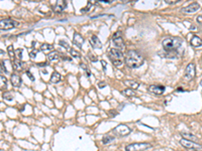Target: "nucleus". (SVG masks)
<instances>
[{"instance_id":"1","label":"nucleus","mask_w":202,"mask_h":151,"mask_svg":"<svg viewBox=\"0 0 202 151\" xmlns=\"http://www.w3.org/2000/svg\"><path fill=\"white\" fill-rule=\"evenodd\" d=\"M125 64L128 67L132 69H138L144 64V57L141 55L136 51H128L125 54V58H124Z\"/></svg>"},{"instance_id":"2","label":"nucleus","mask_w":202,"mask_h":151,"mask_svg":"<svg viewBox=\"0 0 202 151\" xmlns=\"http://www.w3.org/2000/svg\"><path fill=\"white\" fill-rule=\"evenodd\" d=\"M182 38L177 36H168L162 41V45L165 51H175L182 45Z\"/></svg>"},{"instance_id":"3","label":"nucleus","mask_w":202,"mask_h":151,"mask_svg":"<svg viewBox=\"0 0 202 151\" xmlns=\"http://www.w3.org/2000/svg\"><path fill=\"white\" fill-rule=\"evenodd\" d=\"M108 55H109L110 61H112V64L115 67H121L123 64L124 57L121 51L117 50V48H111L108 52Z\"/></svg>"},{"instance_id":"4","label":"nucleus","mask_w":202,"mask_h":151,"mask_svg":"<svg viewBox=\"0 0 202 151\" xmlns=\"http://www.w3.org/2000/svg\"><path fill=\"white\" fill-rule=\"evenodd\" d=\"M152 147V144L147 142H136L125 146V151H145Z\"/></svg>"},{"instance_id":"5","label":"nucleus","mask_w":202,"mask_h":151,"mask_svg":"<svg viewBox=\"0 0 202 151\" xmlns=\"http://www.w3.org/2000/svg\"><path fill=\"white\" fill-rule=\"evenodd\" d=\"M18 25V22L11 18H5V19L0 20V29L1 30H9L11 28H14Z\"/></svg>"},{"instance_id":"6","label":"nucleus","mask_w":202,"mask_h":151,"mask_svg":"<svg viewBox=\"0 0 202 151\" xmlns=\"http://www.w3.org/2000/svg\"><path fill=\"white\" fill-rule=\"evenodd\" d=\"M112 41H113V44L117 47V50H124V48H125V45H124V41H123V38L122 36H121V33L119 31L115 32L112 36Z\"/></svg>"},{"instance_id":"7","label":"nucleus","mask_w":202,"mask_h":151,"mask_svg":"<svg viewBox=\"0 0 202 151\" xmlns=\"http://www.w3.org/2000/svg\"><path fill=\"white\" fill-rule=\"evenodd\" d=\"M195 74H196V70H195V64L193 63H190L186 67L185 70V79L190 81V80L194 79Z\"/></svg>"},{"instance_id":"8","label":"nucleus","mask_w":202,"mask_h":151,"mask_svg":"<svg viewBox=\"0 0 202 151\" xmlns=\"http://www.w3.org/2000/svg\"><path fill=\"white\" fill-rule=\"evenodd\" d=\"M180 144L185 147V148L187 149H191V150H197L200 148V145L196 142H193V141H190V140H186V139H181L180 140Z\"/></svg>"},{"instance_id":"9","label":"nucleus","mask_w":202,"mask_h":151,"mask_svg":"<svg viewBox=\"0 0 202 151\" xmlns=\"http://www.w3.org/2000/svg\"><path fill=\"white\" fill-rule=\"evenodd\" d=\"M130 131L132 130H130L126 125H123V124H120L117 126V127L114 128V132H115V134H117L118 136H126V135H128L130 133Z\"/></svg>"},{"instance_id":"10","label":"nucleus","mask_w":202,"mask_h":151,"mask_svg":"<svg viewBox=\"0 0 202 151\" xmlns=\"http://www.w3.org/2000/svg\"><path fill=\"white\" fill-rule=\"evenodd\" d=\"M199 8H200L199 3L193 2V3H191V4H189L188 6H186V7L183 8L182 12H184V13H194V12L199 10Z\"/></svg>"},{"instance_id":"11","label":"nucleus","mask_w":202,"mask_h":151,"mask_svg":"<svg viewBox=\"0 0 202 151\" xmlns=\"http://www.w3.org/2000/svg\"><path fill=\"white\" fill-rule=\"evenodd\" d=\"M149 91L155 95H162V94H164V92H165V87L164 86L152 85L149 87Z\"/></svg>"},{"instance_id":"12","label":"nucleus","mask_w":202,"mask_h":151,"mask_svg":"<svg viewBox=\"0 0 202 151\" xmlns=\"http://www.w3.org/2000/svg\"><path fill=\"white\" fill-rule=\"evenodd\" d=\"M90 44L92 45L93 48H102V44L96 35H92L90 38Z\"/></svg>"},{"instance_id":"13","label":"nucleus","mask_w":202,"mask_h":151,"mask_svg":"<svg viewBox=\"0 0 202 151\" xmlns=\"http://www.w3.org/2000/svg\"><path fill=\"white\" fill-rule=\"evenodd\" d=\"M10 82H11V85L13 86V87L15 88H18L21 86V78L18 75H16V74H14V75L11 76L10 78Z\"/></svg>"},{"instance_id":"14","label":"nucleus","mask_w":202,"mask_h":151,"mask_svg":"<svg viewBox=\"0 0 202 151\" xmlns=\"http://www.w3.org/2000/svg\"><path fill=\"white\" fill-rule=\"evenodd\" d=\"M73 41H74V44L77 45L79 48H82V45L84 44V39L82 38V35L79 34V33H74V38H73Z\"/></svg>"},{"instance_id":"15","label":"nucleus","mask_w":202,"mask_h":151,"mask_svg":"<svg viewBox=\"0 0 202 151\" xmlns=\"http://www.w3.org/2000/svg\"><path fill=\"white\" fill-rule=\"evenodd\" d=\"M67 3L66 1H57L56 2V5L54 6V11L55 12H62L65 9V7H66Z\"/></svg>"},{"instance_id":"16","label":"nucleus","mask_w":202,"mask_h":151,"mask_svg":"<svg viewBox=\"0 0 202 151\" xmlns=\"http://www.w3.org/2000/svg\"><path fill=\"white\" fill-rule=\"evenodd\" d=\"M39 51L42 52H45V54H50V52L54 51V47H53V44H43L40 45V48Z\"/></svg>"},{"instance_id":"17","label":"nucleus","mask_w":202,"mask_h":151,"mask_svg":"<svg viewBox=\"0 0 202 151\" xmlns=\"http://www.w3.org/2000/svg\"><path fill=\"white\" fill-rule=\"evenodd\" d=\"M191 45L194 48H200L202 47V39L198 36H193L191 39Z\"/></svg>"},{"instance_id":"18","label":"nucleus","mask_w":202,"mask_h":151,"mask_svg":"<svg viewBox=\"0 0 202 151\" xmlns=\"http://www.w3.org/2000/svg\"><path fill=\"white\" fill-rule=\"evenodd\" d=\"M181 135H182V137L186 140H190V141H193V142L198 140V138L195 136V135L191 134V133H187V132H181Z\"/></svg>"},{"instance_id":"19","label":"nucleus","mask_w":202,"mask_h":151,"mask_svg":"<svg viewBox=\"0 0 202 151\" xmlns=\"http://www.w3.org/2000/svg\"><path fill=\"white\" fill-rule=\"evenodd\" d=\"M61 75L57 72H54L52 74L51 76V79H50V82L52 83V84H58L59 82L61 81Z\"/></svg>"},{"instance_id":"20","label":"nucleus","mask_w":202,"mask_h":151,"mask_svg":"<svg viewBox=\"0 0 202 151\" xmlns=\"http://www.w3.org/2000/svg\"><path fill=\"white\" fill-rule=\"evenodd\" d=\"M124 84H125L127 87H129V89H132V90H136V89L139 88V83L135 82V81H130V80H126L125 82H124Z\"/></svg>"},{"instance_id":"21","label":"nucleus","mask_w":202,"mask_h":151,"mask_svg":"<svg viewBox=\"0 0 202 151\" xmlns=\"http://www.w3.org/2000/svg\"><path fill=\"white\" fill-rule=\"evenodd\" d=\"M7 88V79L4 76L0 75V90H5Z\"/></svg>"},{"instance_id":"22","label":"nucleus","mask_w":202,"mask_h":151,"mask_svg":"<svg viewBox=\"0 0 202 151\" xmlns=\"http://www.w3.org/2000/svg\"><path fill=\"white\" fill-rule=\"evenodd\" d=\"M60 58V54L57 51H52L48 54V60L49 61H58Z\"/></svg>"},{"instance_id":"23","label":"nucleus","mask_w":202,"mask_h":151,"mask_svg":"<svg viewBox=\"0 0 202 151\" xmlns=\"http://www.w3.org/2000/svg\"><path fill=\"white\" fill-rule=\"evenodd\" d=\"M123 95H125L126 97H133L135 96V90H132V89H125V90H123L121 92Z\"/></svg>"},{"instance_id":"24","label":"nucleus","mask_w":202,"mask_h":151,"mask_svg":"<svg viewBox=\"0 0 202 151\" xmlns=\"http://www.w3.org/2000/svg\"><path fill=\"white\" fill-rule=\"evenodd\" d=\"M2 97H3V99L4 100L9 101V102L13 100V95H12L11 92H4L3 95H2Z\"/></svg>"},{"instance_id":"25","label":"nucleus","mask_w":202,"mask_h":151,"mask_svg":"<svg viewBox=\"0 0 202 151\" xmlns=\"http://www.w3.org/2000/svg\"><path fill=\"white\" fill-rule=\"evenodd\" d=\"M13 67L16 71H20L21 69H22V63H21V61L14 60L13 61Z\"/></svg>"},{"instance_id":"26","label":"nucleus","mask_w":202,"mask_h":151,"mask_svg":"<svg viewBox=\"0 0 202 151\" xmlns=\"http://www.w3.org/2000/svg\"><path fill=\"white\" fill-rule=\"evenodd\" d=\"M113 140H114V137H112V136H104L103 138H102V143L108 144V143L112 142Z\"/></svg>"},{"instance_id":"27","label":"nucleus","mask_w":202,"mask_h":151,"mask_svg":"<svg viewBox=\"0 0 202 151\" xmlns=\"http://www.w3.org/2000/svg\"><path fill=\"white\" fill-rule=\"evenodd\" d=\"M7 51H8L9 57H10L11 58H14V57H15V52H14L13 47H12V45H9V47L7 48Z\"/></svg>"},{"instance_id":"28","label":"nucleus","mask_w":202,"mask_h":151,"mask_svg":"<svg viewBox=\"0 0 202 151\" xmlns=\"http://www.w3.org/2000/svg\"><path fill=\"white\" fill-rule=\"evenodd\" d=\"M70 54L72 55L73 57H77V58L81 57L80 52H79V51H77L76 50H72V48H71V50H70Z\"/></svg>"},{"instance_id":"29","label":"nucleus","mask_w":202,"mask_h":151,"mask_svg":"<svg viewBox=\"0 0 202 151\" xmlns=\"http://www.w3.org/2000/svg\"><path fill=\"white\" fill-rule=\"evenodd\" d=\"M15 57L18 58V61L22 60V50H21V48L16 50V51H15Z\"/></svg>"},{"instance_id":"30","label":"nucleus","mask_w":202,"mask_h":151,"mask_svg":"<svg viewBox=\"0 0 202 151\" xmlns=\"http://www.w3.org/2000/svg\"><path fill=\"white\" fill-rule=\"evenodd\" d=\"M59 44H60V45L61 47H63V48H66V50H68V51H70L71 50V48H70V45L67 44L66 41H60V42H59Z\"/></svg>"},{"instance_id":"31","label":"nucleus","mask_w":202,"mask_h":151,"mask_svg":"<svg viewBox=\"0 0 202 151\" xmlns=\"http://www.w3.org/2000/svg\"><path fill=\"white\" fill-rule=\"evenodd\" d=\"M91 6H92V3H91V2H90V1H89L88 3H87V7H85V8H84V9H83V10H82V11H83V12H87V11H89V10H90V9H89V8H90V7H91Z\"/></svg>"},{"instance_id":"32","label":"nucleus","mask_w":202,"mask_h":151,"mask_svg":"<svg viewBox=\"0 0 202 151\" xmlns=\"http://www.w3.org/2000/svg\"><path fill=\"white\" fill-rule=\"evenodd\" d=\"M38 52H39V51L33 50V51H30V52H29V55H30V57H32L33 58V57H36V54H38Z\"/></svg>"},{"instance_id":"33","label":"nucleus","mask_w":202,"mask_h":151,"mask_svg":"<svg viewBox=\"0 0 202 151\" xmlns=\"http://www.w3.org/2000/svg\"><path fill=\"white\" fill-rule=\"evenodd\" d=\"M26 76L29 77V78L30 79V81H35V77L33 76V74L29 72V71H27V72L26 73Z\"/></svg>"},{"instance_id":"34","label":"nucleus","mask_w":202,"mask_h":151,"mask_svg":"<svg viewBox=\"0 0 202 151\" xmlns=\"http://www.w3.org/2000/svg\"><path fill=\"white\" fill-rule=\"evenodd\" d=\"M117 114V112L116 111H114V110H111V111H109V112H108V115H109L110 117H114Z\"/></svg>"},{"instance_id":"35","label":"nucleus","mask_w":202,"mask_h":151,"mask_svg":"<svg viewBox=\"0 0 202 151\" xmlns=\"http://www.w3.org/2000/svg\"><path fill=\"white\" fill-rule=\"evenodd\" d=\"M89 57H90V60H91V61H97V58H96L95 55H93L92 54H89Z\"/></svg>"},{"instance_id":"36","label":"nucleus","mask_w":202,"mask_h":151,"mask_svg":"<svg viewBox=\"0 0 202 151\" xmlns=\"http://www.w3.org/2000/svg\"><path fill=\"white\" fill-rule=\"evenodd\" d=\"M98 87H99V88H104V87H106V84H105L104 82H100V83L98 84Z\"/></svg>"},{"instance_id":"37","label":"nucleus","mask_w":202,"mask_h":151,"mask_svg":"<svg viewBox=\"0 0 202 151\" xmlns=\"http://www.w3.org/2000/svg\"><path fill=\"white\" fill-rule=\"evenodd\" d=\"M179 0H177V1H170V0H168V1H166V3H168V4H175V3L178 2Z\"/></svg>"},{"instance_id":"38","label":"nucleus","mask_w":202,"mask_h":151,"mask_svg":"<svg viewBox=\"0 0 202 151\" xmlns=\"http://www.w3.org/2000/svg\"><path fill=\"white\" fill-rule=\"evenodd\" d=\"M101 63H102V64H103V70L105 71V70H106V61H101Z\"/></svg>"},{"instance_id":"39","label":"nucleus","mask_w":202,"mask_h":151,"mask_svg":"<svg viewBox=\"0 0 202 151\" xmlns=\"http://www.w3.org/2000/svg\"><path fill=\"white\" fill-rule=\"evenodd\" d=\"M101 2L106 3V4H110V3L112 2V1H108V0H101Z\"/></svg>"},{"instance_id":"40","label":"nucleus","mask_w":202,"mask_h":151,"mask_svg":"<svg viewBox=\"0 0 202 151\" xmlns=\"http://www.w3.org/2000/svg\"><path fill=\"white\" fill-rule=\"evenodd\" d=\"M39 67H46V63H42V64H39Z\"/></svg>"},{"instance_id":"41","label":"nucleus","mask_w":202,"mask_h":151,"mask_svg":"<svg viewBox=\"0 0 202 151\" xmlns=\"http://www.w3.org/2000/svg\"><path fill=\"white\" fill-rule=\"evenodd\" d=\"M4 72V71H3V67H2V66L1 64H0V75H1V74Z\"/></svg>"},{"instance_id":"42","label":"nucleus","mask_w":202,"mask_h":151,"mask_svg":"<svg viewBox=\"0 0 202 151\" xmlns=\"http://www.w3.org/2000/svg\"><path fill=\"white\" fill-rule=\"evenodd\" d=\"M177 91H178V92H181V91H182V92H183V89H181V88H179V89H178V90H177Z\"/></svg>"},{"instance_id":"43","label":"nucleus","mask_w":202,"mask_h":151,"mask_svg":"<svg viewBox=\"0 0 202 151\" xmlns=\"http://www.w3.org/2000/svg\"><path fill=\"white\" fill-rule=\"evenodd\" d=\"M4 54V51H1V50H0V54Z\"/></svg>"}]
</instances>
